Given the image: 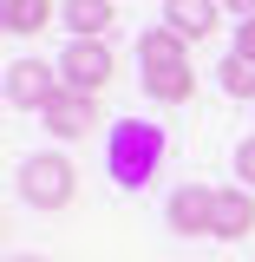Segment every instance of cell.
I'll return each instance as SVG.
<instances>
[{
	"instance_id": "obj_1",
	"label": "cell",
	"mask_w": 255,
	"mask_h": 262,
	"mask_svg": "<svg viewBox=\"0 0 255 262\" xmlns=\"http://www.w3.org/2000/svg\"><path fill=\"white\" fill-rule=\"evenodd\" d=\"M164 151H170L164 144V125H151V118H118L105 131V170H111L118 190H144L164 170Z\"/></svg>"
},
{
	"instance_id": "obj_2",
	"label": "cell",
	"mask_w": 255,
	"mask_h": 262,
	"mask_svg": "<svg viewBox=\"0 0 255 262\" xmlns=\"http://www.w3.org/2000/svg\"><path fill=\"white\" fill-rule=\"evenodd\" d=\"M72 190H79V170H72L65 151H33L20 164V196H27L33 210H65Z\"/></svg>"
},
{
	"instance_id": "obj_3",
	"label": "cell",
	"mask_w": 255,
	"mask_h": 262,
	"mask_svg": "<svg viewBox=\"0 0 255 262\" xmlns=\"http://www.w3.org/2000/svg\"><path fill=\"white\" fill-rule=\"evenodd\" d=\"M59 79L72 85V92H105L111 79H118V53H111V39H72L59 53Z\"/></svg>"
},
{
	"instance_id": "obj_4",
	"label": "cell",
	"mask_w": 255,
	"mask_h": 262,
	"mask_svg": "<svg viewBox=\"0 0 255 262\" xmlns=\"http://www.w3.org/2000/svg\"><path fill=\"white\" fill-rule=\"evenodd\" d=\"M59 92H65L59 66H46V59H13L7 66V105L13 112H46Z\"/></svg>"
},
{
	"instance_id": "obj_5",
	"label": "cell",
	"mask_w": 255,
	"mask_h": 262,
	"mask_svg": "<svg viewBox=\"0 0 255 262\" xmlns=\"http://www.w3.org/2000/svg\"><path fill=\"white\" fill-rule=\"evenodd\" d=\"M164 223L177 229V236H210V223H216V190L210 184H183V190L164 203Z\"/></svg>"
},
{
	"instance_id": "obj_6",
	"label": "cell",
	"mask_w": 255,
	"mask_h": 262,
	"mask_svg": "<svg viewBox=\"0 0 255 262\" xmlns=\"http://www.w3.org/2000/svg\"><path fill=\"white\" fill-rule=\"evenodd\" d=\"M39 118H46V131H53V138H92V131H98V98L65 85V92L53 98Z\"/></svg>"
},
{
	"instance_id": "obj_7",
	"label": "cell",
	"mask_w": 255,
	"mask_h": 262,
	"mask_svg": "<svg viewBox=\"0 0 255 262\" xmlns=\"http://www.w3.org/2000/svg\"><path fill=\"white\" fill-rule=\"evenodd\" d=\"M255 229V190L249 184H223L216 190V223H210V236L216 243H236V236H249Z\"/></svg>"
},
{
	"instance_id": "obj_8",
	"label": "cell",
	"mask_w": 255,
	"mask_h": 262,
	"mask_svg": "<svg viewBox=\"0 0 255 262\" xmlns=\"http://www.w3.org/2000/svg\"><path fill=\"white\" fill-rule=\"evenodd\" d=\"M216 13H223V0H164V27L177 33L183 46L210 39L216 33Z\"/></svg>"
},
{
	"instance_id": "obj_9",
	"label": "cell",
	"mask_w": 255,
	"mask_h": 262,
	"mask_svg": "<svg viewBox=\"0 0 255 262\" xmlns=\"http://www.w3.org/2000/svg\"><path fill=\"white\" fill-rule=\"evenodd\" d=\"M118 20V0H59V27L72 39H105Z\"/></svg>"
},
{
	"instance_id": "obj_10",
	"label": "cell",
	"mask_w": 255,
	"mask_h": 262,
	"mask_svg": "<svg viewBox=\"0 0 255 262\" xmlns=\"http://www.w3.org/2000/svg\"><path fill=\"white\" fill-rule=\"evenodd\" d=\"M137 66H144V72H157V66H190V46L170 27H144L137 33Z\"/></svg>"
},
{
	"instance_id": "obj_11",
	"label": "cell",
	"mask_w": 255,
	"mask_h": 262,
	"mask_svg": "<svg viewBox=\"0 0 255 262\" xmlns=\"http://www.w3.org/2000/svg\"><path fill=\"white\" fill-rule=\"evenodd\" d=\"M59 20V7L53 0H0V27L13 33V39H27V33H46Z\"/></svg>"
},
{
	"instance_id": "obj_12",
	"label": "cell",
	"mask_w": 255,
	"mask_h": 262,
	"mask_svg": "<svg viewBox=\"0 0 255 262\" xmlns=\"http://www.w3.org/2000/svg\"><path fill=\"white\" fill-rule=\"evenodd\" d=\"M190 92H196L190 66H157V72H144V98H157V105H183Z\"/></svg>"
},
{
	"instance_id": "obj_13",
	"label": "cell",
	"mask_w": 255,
	"mask_h": 262,
	"mask_svg": "<svg viewBox=\"0 0 255 262\" xmlns=\"http://www.w3.org/2000/svg\"><path fill=\"white\" fill-rule=\"evenodd\" d=\"M216 79H223L229 98H255V59H242V53H229V59L216 66Z\"/></svg>"
},
{
	"instance_id": "obj_14",
	"label": "cell",
	"mask_w": 255,
	"mask_h": 262,
	"mask_svg": "<svg viewBox=\"0 0 255 262\" xmlns=\"http://www.w3.org/2000/svg\"><path fill=\"white\" fill-rule=\"evenodd\" d=\"M229 164H236V177H242V184H255V131L236 144V151H229Z\"/></svg>"
},
{
	"instance_id": "obj_15",
	"label": "cell",
	"mask_w": 255,
	"mask_h": 262,
	"mask_svg": "<svg viewBox=\"0 0 255 262\" xmlns=\"http://www.w3.org/2000/svg\"><path fill=\"white\" fill-rule=\"evenodd\" d=\"M236 53H242V59H255V13L236 27Z\"/></svg>"
},
{
	"instance_id": "obj_16",
	"label": "cell",
	"mask_w": 255,
	"mask_h": 262,
	"mask_svg": "<svg viewBox=\"0 0 255 262\" xmlns=\"http://www.w3.org/2000/svg\"><path fill=\"white\" fill-rule=\"evenodd\" d=\"M223 7H229V13H242V20L255 13V0H223Z\"/></svg>"
},
{
	"instance_id": "obj_17",
	"label": "cell",
	"mask_w": 255,
	"mask_h": 262,
	"mask_svg": "<svg viewBox=\"0 0 255 262\" xmlns=\"http://www.w3.org/2000/svg\"><path fill=\"white\" fill-rule=\"evenodd\" d=\"M20 262H39V256H20Z\"/></svg>"
}]
</instances>
